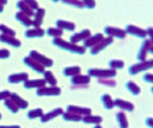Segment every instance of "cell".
<instances>
[{
  "mask_svg": "<svg viewBox=\"0 0 153 128\" xmlns=\"http://www.w3.org/2000/svg\"><path fill=\"white\" fill-rule=\"evenodd\" d=\"M53 44L61 49L66 50L72 53H76L78 54H84L85 53V48L83 46L77 45L71 42H68L61 38H57L53 40Z\"/></svg>",
  "mask_w": 153,
  "mask_h": 128,
  "instance_id": "obj_1",
  "label": "cell"
},
{
  "mask_svg": "<svg viewBox=\"0 0 153 128\" xmlns=\"http://www.w3.org/2000/svg\"><path fill=\"white\" fill-rule=\"evenodd\" d=\"M88 76L90 77H98L100 79L104 78H110V77H113L117 75V71L113 69H97V68H92L89 69Z\"/></svg>",
  "mask_w": 153,
  "mask_h": 128,
  "instance_id": "obj_2",
  "label": "cell"
},
{
  "mask_svg": "<svg viewBox=\"0 0 153 128\" xmlns=\"http://www.w3.org/2000/svg\"><path fill=\"white\" fill-rule=\"evenodd\" d=\"M152 67L153 60L151 59L149 60V61H144V62H141L139 63L132 65L129 68V72L130 74L135 75V74H137L139 72L149 70V69L152 68Z\"/></svg>",
  "mask_w": 153,
  "mask_h": 128,
  "instance_id": "obj_3",
  "label": "cell"
},
{
  "mask_svg": "<svg viewBox=\"0 0 153 128\" xmlns=\"http://www.w3.org/2000/svg\"><path fill=\"white\" fill-rule=\"evenodd\" d=\"M29 57L34 59L38 64L42 65L43 67H51L53 65V61L49 58H47L43 54H40L37 51H31L29 53Z\"/></svg>",
  "mask_w": 153,
  "mask_h": 128,
  "instance_id": "obj_4",
  "label": "cell"
},
{
  "mask_svg": "<svg viewBox=\"0 0 153 128\" xmlns=\"http://www.w3.org/2000/svg\"><path fill=\"white\" fill-rule=\"evenodd\" d=\"M148 51L152 53V43L151 40H145L141 45L139 53H138L137 59L140 62H144L147 56Z\"/></svg>",
  "mask_w": 153,
  "mask_h": 128,
  "instance_id": "obj_5",
  "label": "cell"
},
{
  "mask_svg": "<svg viewBox=\"0 0 153 128\" xmlns=\"http://www.w3.org/2000/svg\"><path fill=\"white\" fill-rule=\"evenodd\" d=\"M104 33L107 35L109 37L117 38V39H124L126 37V35L125 30L110 26L106 27L104 28Z\"/></svg>",
  "mask_w": 153,
  "mask_h": 128,
  "instance_id": "obj_6",
  "label": "cell"
},
{
  "mask_svg": "<svg viewBox=\"0 0 153 128\" xmlns=\"http://www.w3.org/2000/svg\"><path fill=\"white\" fill-rule=\"evenodd\" d=\"M61 88L58 87H51V88H46L43 87L37 91L36 94L38 96H57L61 94Z\"/></svg>",
  "mask_w": 153,
  "mask_h": 128,
  "instance_id": "obj_7",
  "label": "cell"
},
{
  "mask_svg": "<svg viewBox=\"0 0 153 128\" xmlns=\"http://www.w3.org/2000/svg\"><path fill=\"white\" fill-rule=\"evenodd\" d=\"M113 42V38L111 37H107L106 39H103V40L100 41L99 43L96 45L95 46H94L93 48H91V54H97L99 52H100L102 50H103L105 48L107 47L108 45H110V44H112Z\"/></svg>",
  "mask_w": 153,
  "mask_h": 128,
  "instance_id": "obj_8",
  "label": "cell"
},
{
  "mask_svg": "<svg viewBox=\"0 0 153 128\" xmlns=\"http://www.w3.org/2000/svg\"><path fill=\"white\" fill-rule=\"evenodd\" d=\"M91 32L89 29H84L81 31L80 32L78 33H75L73 35L71 36L70 40H71V43L76 45V43L80 42L81 41H85L86 39H88L89 37H91Z\"/></svg>",
  "mask_w": 153,
  "mask_h": 128,
  "instance_id": "obj_9",
  "label": "cell"
},
{
  "mask_svg": "<svg viewBox=\"0 0 153 128\" xmlns=\"http://www.w3.org/2000/svg\"><path fill=\"white\" fill-rule=\"evenodd\" d=\"M23 62L25 63V65H26L27 66L31 68L32 70L38 72L39 74H42L45 72V67H43L40 64H38V62H35V60L31 58L30 57H25L23 59Z\"/></svg>",
  "mask_w": 153,
  "mask_h": 128,
  "instance_id": "obj_10",
  "label": "cell"
},
{
  "mask_svg": "<svg viewBox=\"0 0 153 128\" xmlns=\"http://www.w3.org/2000/svg\"><path fill=\"white\" fill-rule=\"evenodd\" d=\"M126 33H129L130 35L136 36L140 39H145L146 37V30L142 29V28H139L135 25H127L126 28Z\"/></svg>",
  "mask_w": 153,
  "mask_h": 128,
  "instance_id": "obj_11",
  "label": "cell"
},
{
  "mask_svg": "<svg viewBox=\"0 0 153 128\" xmlns=\"http://www.w3.org/2000/svg\"><path fill=\"white\" fill-rule=\"evenodd\" d=\"M0 42L15 48L20 47L22 44L21 42L19 39H16L15 37H12V36H9V35H3V34L0 35Z\"/></svg>",
  "mask_w": 153,
  "mask_h": 128,
  "instance_id": "obj_12",
  "label": "cell"
},
{
  "mask_svg": "<svg viewBox=\"0 0 153 128\" xmlns=\"http://www.w3.org/2000/svg\"><path fill=\"white\" fill-rule=\"evenodd\" d=\"M45 81L44 79H35V80H28L24 82V88L27 89L31 88H42L45 86Z\"/></svg>",
  "mask_w": 153,
  "mask_h": 128,
  "instance_id": "obj_13",
  "label": "cell"
},
{
  "mask_svg": "<svg viewBox=\"0 0 153 128\" xmlns=\"http://www.w3.org/2000/svg\"><path fill=\"white\" fill-rule=\"evenodd\" d=\"M28 80V74L25 72L17 73V74H11L8 77V81L12 84H17L20 82H25Z\"/></svg>",
  "mask_w": 153,
  "mask_h": 128,
  "instance_id": "obj_14",
  "label": "cell"
},
{
  "mask_svg": "<svg viewBox=\"0 0 153 128\" xmlns=\"http://www.w3.org/2000/svg\"><path fill=\"white\" fill-rule=\"evenodd\" d=\"M104 39L103 38V35L101 33H97L94 35L92 37H89L88 39H86L84 42V45L86 48H93L96 45L99 43L100 41H102Z\"/></svg>",
  "mask_w": 153,
  "mask_h": 128,
  "instance_id": "obj_15",
  "label": "cell"
},
{
  "mask_svg": "<svg viewBox=\"0 0 153 128\" xmlns=\"http://www.w3.org/2000/svg\"><path fill=\"white\" fill-rule=\"evenodd\" d=\"M67 111H68V112L74 113V114H78V115H90L91 113V110L90 108L73 105L68 106L67 107Z\"/></svg>",
  "mask_w": 153,
  "mask_h": 128,
  "instance_id": "obj_16",
  "label": "cell"
},
{
  "mask_svg": "<svg viewBox=\"0 0 153 128\" xmlns=\"http://www.w3.org/2000/svg\"><path fill=\"white\" fill-rule=\"evenodd\" d=\"M10 99L14 102L18 108L25 109L28 107V103L25 100L22 99L20 96L16 93H12L10 95Z\"/></svg>",
  "mask_w": 153,
  "mask_h": 128,
  "instance_id": "obj_17",
  "label": "cell"
},
{
  "mask_svg": "<svg viewBox=\"0 0 153 128\" xmlns=\"http://www.w3.org/2000/svg\"><path fill=\"white\" fill-rule=\"evenodd\" d=\"M114 106H117L119 108L123 109L127 111H132L134 109V106L132 103L122 99H116L114 100Z\"/></svg>",
  "mask_w": 153,
  "mask_h": 128,
  "instance_id": "obj_18",
  "label": "cell"
},
{
  "mask_svg": "<svg viewBox=\"0 0 153 128\" xmlns=\"http://www.w3.org/2000/svg\"><path fill=\"white\" fill-rule=\"evenodd\" d=\"M45 14V10L44 9H38L37 10V13L35 14V19L32 21V25L35 27V28H38L41 26Z\"/></svg>",
  "mask_w": 153,
  "mask_h": 128,
  "instance_id": "obj_19",
  "label": "cell"
},
{
  "mask_svg": "<svg viewBox=\"0 0 153 128\" xmlns=\"http://www.w3.org/2000/svg\"><path fill=\"white\" fill-rule=\"evenodd\" d=\"M71 84L74 85H82V84H87L91 82V77L88 75H76L73 77L71 80Z\"/></svg>",
  "mask_w": 153,
  "mask_h": 128,
  "instance_id": "obj_20",
  "label": "cell"
},
{
  "mask_svg": "<svg viewBox=\"0 0 153 128\" xmlns=\"http://www.w3.org/2000/svg\"><path fill=\"white\" fill-rule=\"evenodd\" d=\"M63 110L61 108H57L54 111H51V112L48 113L46 114H44L42 117V119H41V121L43 122V123H45V122H48V121H51V120L54 119V118H57L59 115H61L63 114Z\"/></svg>",
  "mask_w": 153,
  "mask_h": 128,
  "instance_id": "obj_21",
  "label": "cell"
},
{
  "mask_svg": "<svg viewBox=\"0 0 153 128\" xmlns=\"http://www.w3.org/2000/svg\"><path fill=\"white\" fill-rule=\"evenodd\" d=\"M45 35V31L42 28H32V29L27 30L26 32H25V37L28 39H32V38H41L44 36Z\"/></svg>",
  "mask_w": 153,
  "mask_h": 128,
  "instance_id": "obj_22",
  "label": "cell"
},
{
  "mask_svg": "<svg viewBox=\"0 0 153 128\" xmlns=\"http://www.w3.org/2000/svg\"><path fill=\"white\" fill-rule=\"evenodd\" d=\"M16 6H17L18 9H19V10L21 11V13H22L23 14L28 16V17L33 16L35 15L33 10L30 9L28 5L25 3L24 1H19V2H18L17 4H16Z\"/></svg>",
  "mask_w": 153,
  "mask_h": 128,
  "instance_id": "obj_23",
  "label": "cell"
},
{
  "mask_svg": "<svg viewBox=\"0 0 153 128\" xmlns=\"http://www.w3.org/2000/svg\"><path fill=\"white\" fill-rule=\"evenodd\" d=\"M56 25H57V28L60 29H65L72 32L75 29V25L74 23L71 22L65 21V20H58L56 22Z\"/></svg>",
  "mask_w": 153,
  "mask_h": 128,
  "instance_id": "obj_24",
  "label": "cell"
},
{
  "mask_svg": "<svg viewBox=\"0 0 153 128\" xmlns=\"http://www.w3.org/2000/svg\"><path fill=\"white\" fill-rule=\"evenodd\" d=\"M16 19L18 21L20 22L24 26L27 27V28L32 25V20H31V19L28 16H25V15L23 14L21 12L16 13Z\"/></svg>",
  "mask_w": 153,
  "mask_h": 128,
  "instance_id": "obj_25",
  "label": "cell"
},
{
  "mask_svg": "<svg viewBox=\"0 0 153 128\" xmlns=\"http://www.w3.org/2000/svg\"><path fill=\"white\" fill-rule=\"evenodd\" d=\"M80 73V68L78 66H74V67H68L65 68L63 71V74H65L67 77H74L76 75H78Z\"/></svg>",
  "mask_w": 153,
  "mask_h": 128,
  "instance_id": "obj_26",
  "label": "cell"
},
{
  "mask_svg": "<svg viewBox=\"0 0 153 128\" xmlns=\"http://www.w3.org/2000/svg\"><path fill=\"white\" fill-rule=\"evenodd\" d=\"M44 74V80L45 81V83H48L50 85H51L52 87L55 86L57 84V79L54 77V74H52V72L50 71H45L43 73Z\"/></svg>",
  "mask_w": 153,
  "mask_h": 128,
  "instance_id": "obj_27",
  "label": "cell"
},
{
  "mask_svg": "<svg viewBox=\"0 0 153 128\" xmlns=\"http://www.w3.org/2000/svg\"><path fill=\"white\" fill-rule=\"evenodd\" d=\"M101 100H102V103H103V106L106 109H112L114 107V102L112 100L111 97L109 95L106 94V95H103L101 97Z\"/></svg>",
  "mask_w": 153,
  "mask_h": 128,
  "instance_id": "obj_28",
  "label": "cell"
},
{
  "mask_svg": "<svg viewBox=\"0 0 153 128\" xmlns=\"http://www.w3.org/2000/svg\"><path fill=\"white\" fill-rule=\"evenodd\" d=\"M84 123L86 124H98L102 121V118L100 116H91L87 115L84 118H82Z\"/></svg>",
  "mask_w": 153,
  "mask_h": 128,
  "instance_id": "obj_29",
  "label": "cell"
},
{
  "mask_svg": "<svg viewBox=\"0 0 153 128\" xmlns=\"http://www.w3.org/2000/svg\"><path fill=\"white\" fill-rule=\"evenodd\" d=\"M117 121H118L120 128H128V121L125 114L120 112L117 114Z\"/></svg>",
  "mask_w": 153,
  "mask_h": 128,
  "instance_id": "obj_30",
  "label": "cell"
},
{
  "mask_svg": "<svg viewBox=\"0 0 153 128\" xmlns=\"http://www.w3.org/2000/svg\"><path fill=\"white\" fill-rule=\"evenodd\" d=\"M63 119L69 121H80L82 119L81 116L74 113L67 112L63 113Z\"/></svg>",
  "mask_w": 153,
  "mask_h": 128,
  "instance_id": "obj_31",
  "label": "cell"
},
{
  "mask_svg": "<svg viewBox=\"0 0 153 128\" xmlns=\"http://www.w3.org/2000/svg\"><path fill=\"white\" fill-rule=\"evenodd\" d=\"M126 88L128 89V91H129L132 95H137L140 93V88H139L137 84H136L132 81H128L126 84Z\"/></svg>",
  "mask_w": 153,
  "mask_h": 128,
  "instance_id": "obj_32",
  "label": "cell"
},
{
  "mask_svg": "<svg viewBox=\"0 0 153 128\" xmlns=\"http://www.w3.org/2000/svg\"><path fill=\"white\" fill-rule=\"evenodd\" d=\"M47 34L51 37H54V39H57V38H60L63 35V31L57 28H49L47 30Z\"/></svg>",
  "mask_w": 153,
  "mask_h": 128,
  "instance_id": "obj_33",
  "label": "cell"
},
{
  "mask_svg": "<svg viewBox=\"0 0 153 128\" xmlns=\"http://www.w3.org/2000/svg\"><path fill=\"white\" fill-rule=\"evenodd\" d=\"M42 116H43V111L40 108L31 110V111H28V118H30V119H35L36 118H42Z\"/></svg>",
  "mask_w": 153,
  "mask_h": 128,
  "instance_id": "obj_34",
  "label": "cell"
},
{
  "mask_svg": "<svg viewBox=\"0 0 153 128\" xmlns=\"http://www.w3.org/2000/svg\"><path fill=\"white\" fill-rule=\"evenodd\" d=\"M4 104L8 109H9V111H12V113H17L18 111H19V108L17 107V106L14 103V102L12 101L11 99H6L4 101Z\"/></svg>",
  "mask_w": 153,
  "mask_h": 128,
  "instance_id": "obj_35",
  "label": "cell"
},
{
  "mask_svg": "<svg viewBox=\"0 0 153 128\" xmlns=\"http://www.w3.org/2000/svg\"><path fill=\"white\" fill-rule=\"evenodd\" d=\"M109 66L111 69H121L124 67V62L120 60H112L109 62Z\"/></svg>",
  "mask_w": 153,
  "mask_h": 128,
  "instance_id": "obj_36",
  "label": "cell"
},
{
  "mask_svg": "<svg viewBox=\"0 0 153 128\" xmlns=\"http://www.w3.org/2000/svg\"><path fill=\"white\" fill-rule=\"evenodd\" d=\"M0 31L2 32L3 35H9V36H12V37H15V35H16V34L14 30L8 28V27L5 25H0Z\"/></svg>",
  "mask_w": 153,
  "mask_h": 128,
  "instance_id": "obj_37",
  "label": "cell"
},
{
  "mask_svg": "<svg viewBox=\"0 0 153 128\" xmlns=\"http://www.w3.org/2000/svg\"><path fill=\"white\" fill-rule=\"evenodd\" d=\"M98 82L101 84L106 85V86H109V87L116 86V81H113V80H108V79L106 78L99 79V80H98Z\"/></svg>",
  "mask_w": 153,
  "mask_h": 128,
  "instance_id": "obj_38",
  "label": "cell"
},
{
  "mask_svg": "<svg viewBox=\"0 0 153 128\" xmlns=\"http://www.w3.org/2000/svg\"><path fill=\"white\" fill-rule=\"evenodd\" d=\"M62 2L68 4V5H73V6H75V7L80 8V9H82V8L84 7V5H83L82 2H80V1H76V0H67V1H62Z\"/></svg>",
  "mask_w": 153,
  "mask_h": 128,
  "instance_id": "obj_39",
  "label": "cell"
},
{
  "mask_svg": "<svg viewBox=\"0 0 153 128\" xmlns=\"http://www.w3.org/2000/svg\"><path fill=\"white\" fill-rule=\"evenodd\" d=\"M25 3L28 5V7L31 9H38V4L36 1H33V0H26V1H24Z\"/></svg>",
  "mask_w": 153,
  "mask_h": 128,
  "instance_id": "obj_40",
  "label": "cell"
},
{
  "mask_svg": "<svg viewBox=\"0 0 153 128\" xmlns=\"http://www.w3.org/2000/svg\"><path fill=\"white\" fill-rule=\"evenodd\" d=\"M82 3H83V5H84V6H85L86 8L90 9H94L96 5L95 2H94V1H92V0H86V1H83Z\"/></svg>",
  "mask_w": 153,
  "mask_h": 128,
  "instance_id": "obj_41",
  "label": "cell"
},
{
  "mask_svg": "<svg viewBox=\"0 0 153 128\" xmlns=\"http://www.w3.org/2000/svg\"><path fill=\"white\" fill-rule=\"evenodd\" d=\"M11 93L9 91H0V100H6L10 97Z\"/></svg>",
  "mask_w": 153,
  "mask_h": 128,
  "instance_id": "obj_42",
  "label": "cell"
},
{
  "mask_svg": "<svg viewBox=\"0 0 153 128\" xmlns=\"http://www.w3.org/2000/svg\"><path fill=\"white\" fill-rule=\"evenodd\" d=\"M10 56V53L7 49H1L0 50V59L8 58Z\"/></svg>",
  "mask_w": 153,
  "mask_h": 128,
  "instance_id": "obj_43",
  "label": "cell"
},
{
  "mask_svg": "<svg viewBox=\"0 0 153 128\" xmlns=\"http://www.w3.org/2000/svg\"><path fill=\"white\" fill-rule=\"evenodd\" d=\"M143 79H144V81H146V82H149V83L153 82V76L152 74H149V73H147V74H144V76H143Z\"/></svg>",
  "mask_w": 153,
  "mask_h": 128,
  "instance_id": "obj_44",
  "label": "cell"
},
{
  "mask_svg": "<svg viewBox=\"0 0 153 128\" xmlns=\"http://www.w3.org/2000/svg\"><path fill=\"white\" fill-rule=\"evenodd\" d=\"M146 35H149L150 38V40H152V32H153V28H152V27H150V28H149L148 29L146 30Z\"/></svg>",
  "mask_w": 153,
  "mask_h": 128,
  "instance_id": "obj_45",
  "label": "cell"
},
{
  "mask_svg": "<svg viewBox=\"0 0 153 128\" xmlns=\"http://www.w3.org/2000/svg\"><path fill=\"white\" fill-rule=\"evenodd\" d=\"M146 124L149 126L150 127H152V118H148L146 120Z\"/></svg>",
  "mask_w": 153,
  "mask_h": 128,
  "instance_id": "obj_46",
  "label": "cell"
},
{
  "mask_svg": "<svg viewBox=\"0 0 153 128\" xmlns=\"http://www.w3.org/2000/svg\"><path fill=\"white\" fill-rule=\"evenodd\" d=\"M0 128H20V127L17 125H13V126H0Z\"/></svg>",
  "mask_w": 153,
  "mask_h": 128,
  "instance_id": "obj_47",
  "label": "cell"
},
{
  "mask_svg": "<svg viewBox=\"0 0 153 128\" xmlns=\"http://www.w3.org/2000/svg\"><path fill=\"white\" fill-rule=\"evenodd\" d=\"M2 12H3V6L0 5V13H2Z\"/></svg>",
  "mask_w": 153,
  "mask_h": 128,
  "instance_id": "obj_48",
  "label": "cell"
},
{
  "mask_svg": "<svg viewBox=\"0 0 153 128\" xmlns=\"http://www.w3.org/2000/svg\"><path fill=\"white\" fill-rule=\"evenodd\" d=\"M94 128H102V127H101L100 126V125H97V126H96V127H94Z\"/></svg>",
  "mask_w": 153,
  "mask_h": 128,
  "instance_id": "obj_49",
  "label": "cell"
},
{
  "mask_svg": "<svg viewBox=\"0 0 153 128\" xmlns=\"http://www.w3.org/2000/svg\"><path fill=\"white\" fill-rule=\"evenodd\" d=\"M1 118H2V115H1V114H0V119H1Z\"/></svg>",
  "mask_w": 153,
  "mask_h": 128,
  "instance_id": "obj_50",
  "label": "cell"
}]
</instances>
